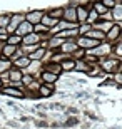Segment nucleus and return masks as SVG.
Returning <instances> with one entry per match:
<instances>
[{
	"label": "nucleus",
	"instance_id": "1",
	"mask_svg": "<svg viewBox=\"0 0 122 129\" xmlns=\"http://www.w3.org/2000/svg\"><path fill=\"white\" fill-rule=\"evenodd\" d=\"M100 69H102V72H107V74H110V72H117L119 67H120V64H119V59L115 57H102L100 59Z\"/></svg>",
	"mask_w": 122,
	"mask_h": 129
},
{
	"label": "nucleus",
	"instance_id": "2",
	"mask_svg": "<svg viewBox=\"0 0 122 129\" xmlns=\"http://www.w3.org/2000/svg\"><path fill=\"white\" fill-rule=\"evenodd\" d=\"M75 44H77V47H79V49L90 50V49L97 47L100 42H99V40H94V39H90V37H87V35H79V37L75 39Z\"/></svg>",
	"mask_w": 122,
	"mask_h": 129
},
{
	"label": "nucleus",
	"instance_id": "3",
	"mask_svg": "<svg viewBox=\"0 0 122 129\" xmlns=\"http://www.w3.org/2000/svg\"><path fill=\"white\" fill-rule=\"evenodd\" d=\"M24 20H25V15H22V14L10 15V22H9V27H7V34H14L15 30H17V27H19Z\"/></svg>",
	"mask_w": 122,
	"mask_h": 129
},
{
	"label": "nucleus",
	"instance_id": "4",
	"mask_svg": "<svg viewBox=\"0 0 122 129\" xmlns=\"http://www.w3.org/2000/svg\"><path fill=\"white\" fill-rule=\"evenodd\" d=\"M2 94L5 96H10V97H17V99H22L25 96V89H19V87H14V86H5L2 89Z\"/></svg>",
	"mask_w": 122,
	"mask_h": 129
},
{
	"label": "nucleus",
	"instance_id": "5",
	"mask_svg": "<svg viewBox=\"0 0 122 129\" xmlns=\"http://www.w3.org/2000/svg\"><path fill=\"white\" fill-rule=\"evenodd\" d=\"M42 40H44L42 35L32 32V34H27L25 37H22V45H40Z\"/></svg>",
	"mask_w": 122,
	"mask_h": 129
},
{
	"label": "nucleus",
	"instance_id": "6",
	"mask_svg": "<svg viewBox=\"0 0 122 129\" xmlns=\"http://www.w3.org/2000/svg\"><path fill=\"white\" fill-rule=\"evenodd\" d=\"M44 14H45V12H42V10H32V12H27L25 20H27V22H30L32 25H37V24H40V20H42Z\"/></svg>",
	"mask_w": 122,
	"mask_h": 129
},
{
	"label": "nucleus",
	"instance_id": "7",
	"mask_svg": "<svg viewBox=\"0 0 122 129\" xmlns=\"http://www.w3.org/2000/svg\"><path fill=\"white\" fill-rule=\"evenodd\" d=\"M32 32H33V25L30 24V22H27V20H24V22L17 27V30H15L14 34H17L19 37H25L27 34H32Z\"/></svg>",
	"mask_w": 122,
	"mask_h": 129
},
{
	"label": "nucleus",
	"instance_id": "8",
	"mask_svg": "<svg viewBox=\"0 0 122 129\" xmlns=\"http://www.w3.org/2000/svg\"><path fill=\"white\" fill-rule=\"evenodd\" d=\"M105 39H107V42H110V44H114L115 40H119V39H120V25L114 24L112 29L105 34Z\"/></svg>",
	"mask_w": 122,
	"mask_h": 129
},
{
	"label": "nucleus",
	"instance_id": "9",
	"mask_svg": "<svg viewBox=\"0 0 122 129\" xmlns=\"http://www.w3.org/2000/svg\"><path fill=\"white\" fill-rule=\"evenodd\" d=\"M112 25H114L112 20H97L92 27H94V29H97V30H100V32H104V34H107L109 30L112 29Z\"/></svg>",
	"mask_w": 122,
	"mask_h": 129
},
{
	"label": "nucleus",
	"instance_id": "10",
	"mask_svg": "<svg viewBox=\"0 0 122 129\" xmlns=\"http://www.w3.org/2000/svg\"><path fill=\"white\" fill-rule=\"evenodd\" d=\"M62 19L67 20V22H72V24H77V10H75V7L64 9V17Z\"/></svg>",
	"mask_w": 122,
	"mask_h": 129
},
{
	"label": "nucleus",
	"instance_id": "11",
	"mask_svg": "<svg viewBox=\"0 0 122 129\" xmlns=\"http://www.w3.org/2000/svg\"><path fill=\"white\" fill-rule=\"evenodd\" d=\"M38 97H50L54 94V84H40L38 86Z\"/></svg>",
	"mask_w": 122,
	"mask_h": 129
},
{
	"label": "nucleus",
	"instance_id": "12",
	"mask_svg": "<svg viewBox=\"0 0 122 129\" xmlns=\"http://www.w3.org/2000/svg\"><path fill=\"white\" fill-rule=\"evenodd\" d=\"M75 10H77V22H79V24L87 22V17H89V9H87V7H84V5H79V7H75Z\"/></svg>",
	"mask_w": 122,
	"mask_h": 129
},
{
	"label": "nucleus",
	"instance_id": "13",
	"mask_svg": "<svg viewBox=\"0 0 122 129\" xmlns=\"http://www.w3.org/2000/svg\"><path fill=\"white\" fill-rule=\"evenodd\" d=\"M77 49H79V47H77V44H75V42H72V40H65V42L60 45V52L67 54V55H72V52L77 50Z\"/></svg>",
	"mask_w": 122,
	"mask_h": 129
},
{
	"label": "nucleus",
	"instance_id": "14",
	"mask_svg": "<svg viewBox=\"0 0 122 129\" xmlns=\"http://www.w3.org/2000/svg\"><path fill=\"white\" fill-rule=\"evenodd\" d=\"M40 79H42L44 84H55L59 76H57V74H52V72H49V71H42L40 72Z\"/></svg>",
	"mask_w": 122,
	"mask_h": 129
},
{
	"label": "nucleus",
	"instance_id": "15",
	"mask_svg": "<svg viewBox=\"0 0 122 129\" xmlns=\"http://www.w3.org/2000/svg\"><path fill=\"white\" fill-rule=\"evenodd\" d=\"M22 77H24V72L17 69V67H12L9 71V79H10V84L12 82H22Z\"/></svg>",
	"mask_w": 122,
	"mask_h": 129
},
{
	"label": "nucleus",
	"instance_id": "16",
	"mask_svg": "<svg viewBox=\"0 0 122 129\" xmlns=\"http://www.w3.org/2000/svg\"><path fill=\"white\" fill-rule=\"evenodd\" d=\"M65 42V39L59 37V35H54L52 39H49L47 40V47L50 49V50H55V49H60V45Z\"/></svg>",
	"mask_w": 122,
	"mask_h": 129
},
{
	"label": "nucleus",
	"instance_id": "17",
	"mask_svg": "<svg viewBox=\"0 0 122 129\" xmlns=\"http://www.w3.org/2000/svg\"><path fill=\"white\" fill-rule=\"evenodd\" d=\"M15 52H17V47H15V45H10V44L5 42L4 49H2V52H0V55H2L4 59H12Z\"/></svg>",
	"mask_w": 122,
	"mask_h": 129
},
{
	"label": "nucleus",
	"instance_id": "18",
	"mask_svg": "<svg viewBox=\"0 0 122 129\" xmlns=\"http://www.w3.org/2000/svg\"><path fill=\"white\" fill-rule=\"evenodd\" d=\"M42 69V66H40V60H30V64L27 66V69H24L25 72H28L30 76H37V71H40Z\"/></svg>",
	"mask_w": 122,
	"mask_h": 129
},
{
	"label": "nucleus",
	"instance_id": "19",
	"mask_svg": "<svg viewBox=\"0 0 122 129\" xmlns=\"http://www.w3.org/2000/svg\"><path fill=\"white\" fill-rule=\"evenodd\" d=\"M85 35L90 37V39H94V40H99V42H104V40H105V34L100 32V30H97V29H94V27L85 34Z\"/></svg>",
	"mask_w": 122,
	"mask_h": 129
},
{
	"label": "nucleus",
	"instance_id": "20",
	"mask_svg": "<svg viewBox=\"0 0 122 129\" xmlns=\"http://www.w3.org/2000/svg\"><path fill=\"white\" fill-rule=\"evenodd\" d=\"M28 64H30L28 55H22V57H19V59H15V60H14V67H17V69H20V71L27 69Z\"/></svg>",
	"mask_w": 122,
	"mask_h": 129
},
{
	"label": "nucleus",
	"instance_id": "21",
	"mask_svg": "<svg viewBox=\"0 0 122 129\" xmlns=\"http://www.w3.org/2000/svg\"><path fill=\"white\" fill-rule=\"evenodd\" d=\"M44 71H49V72H52V74H57V76H59V74L62 72V67H60V64H59V62H54V60H50V62L45 64Z\"/></svg>",
	"mask_w": 122,
	"mask_h": 129
},
{
	"label": "nucleus",
	"instance_id": "22",
	"mask_svg": "<svg viewBox=\"0 0 122 129\" xmlns=\"http://www.w3.org/2000/svg\"><path fill=\"white\" fill-rule=\"evenodd\" d=\"M45 52H47V50L44 47H38V49H35L33 52L28 54V59H30V60H42V59L45 57Z\"/></svg>",
	"mask_w": 122,
	"mask_h": 129
},
{
	"label": "nucleus",
	"instance_id": "23",
	"mask_svg": "<svg viewBox=\"0 0 122 129\" xmlns=\"http://www.w3.org/2000/svg\"><path fill=\"white\" fill-rule=\"evenodd\" d=\"M60 67H62V72H70V71H74V67H75V60L72 57H69L60 62Z\"/></svg>",
	"mask_w": 122,
	"mask_h": 129
},
{
	"label": "nucleus",
	"instance_id": "24",
	"mask_svg": "<svg viewBox=\"0 0 122 129\" xmlns=\"http://www.w3.org/2000/svg\"><path fill=\"white\" fill-rule=\"evenodd\" d=\"M57 22H59V20H55V19H52V17H49L47 14H44V17H42V20H40V24L42 25H45V27H49V29H54V27H55L57 25Z\"/></svg>",
	"mask_w": 122,
	"mask_h": 129
},
{
	"label": "nucleus",
	"instance_id": "25",
	"mask_svg": "<svg viewBox=\"0 0 122 129\" xmlns=\"http://www.w3.org/2000/svg\"><path fill=\"white\" fill-rule=\"evenodd\" d=\"M89 64L85 62L84 59H80V60H75V67H74V71L75 72H87L89 71Z\"/></svg>",
	"mask_w": 122,
	"mask_h": 129
},
{
	"label": "nucleus",
	"instance_id": "26",
	"mask_svg": "<svg viewBox=\"0 0 122 129\" xmlns=\"http://www.w3.org/2000/svg\"><path fill=\"white\" fill-rule=\"evenodd\" d=\"M7 44L19 47V45H22V37H19L17 34H9V37H7Z\"/></svg>",
	"mask_w": 122,
	"mask_h": 129
},
{
	"label": "nucleus",
	"instance_id": "27",
	"mask_svg": "<svg viewBox=\"0 0 122 129\" xmlns=\"http://www.w3.org/2000/svg\"><path fill=\"white\" fill-rule=\"evenodd\" d=\"M110 14H112V20H122V4L117 2Z\"/></svg>",
	"mask_w": 122,
	"mask_h": 129
},
{
	"label": "nucleus",
	"instance_id": "28",
	"mask_svg": "<svg viewBox=\"0 0 122 129\" xmlns=\"http://www.w3.org/2000/svg\"><path fill=\"white\" fill-rule=\"evenodd\" d=\"M94 10L99 14V17H102V15H105L109 12V9L102 4V2H95V4H94Z\"/></svg>",
	"mask_w": 122,
	"mask_h": 129
},
{
	"label": "nucleus",
	"instance_id": "29",
	"mask_svg": "<svg viewBox=\"0 0 122 129\" xmlns=\"http://www.w3.org/2000/svg\"><path fill=\"white\" fill-rule=\"evenodd\" d=\"M47 15L52 17V19H55V20H60L64 17V9H52L50 12H47Z\"/></svg>",
	"mask_w": 122,
	"mask_h": 129
},
{
	"label": "nucleus",
	"instance_id": "30",
	"mask_svg": "<svg viewBox=\"0 0 122 129\" xmlns=\"http://www.w3.org/2000/svg\"><path fill=\"white\" fill-rule=\"evenodd\" d=\"M12 69V64H10L9 59H4V57H0V74H4V72L10 71Z\"/></svg>",
	"mask_w": 122,
	"mask_h": 129
},
{
	"label": "nucleus",
	"instance_id": "31",
	"mask_svg": "<svg viewBox=\"0 0 122 129\" xmlns=\"http://www.w3.org/2000/svg\"><path fill=\"white\" fill-rule=\"evenodd\" d=\"M33 32L38 34V35H42V34H49V32H50V29L45 27V25H42V24H37V25H33Z\"/></svg>",
	"mask_w": 122,
	"mask_h": 129
},
{
	"label": "nucleus",
	"instance_id": "32",
	"mask_svg": "<svg viewBox=\"0 0 122 129\" xmlns=\"http://www.w3.org/2000/svg\"><path fill=\"white\" fill-rule=\"evenodd\" d=\"M90 29H92V25L87 24V22H84L82 25H79V29H77V30H79V35H85V34L89 32Z\"/></svg>",
	"mask_w": 122,
	"mask_h": 129
},
{
	"label": "nucleus",
	"instance_id": "33",
	"mask_svg": "<svg viewBox=\"0 0 122 129\" xmlns=\"http://www.w3.org/2000/svg\"><path fill=\"white\" fill-rule=\"evenodd\" d=\"M9 22H10V15H0V29H7L9 27Z\"/></svg>",
	"mask_w": 122,
	"mask_h": 129
},
{
	"label": "nucleus",
	"instance_id": "34",
	"mask_svg": "<svg viewBox=\"0 0 122 129\" xmlns=\"http://www.w3.org/2000/svg\"><path fill=\"white\" fill-rule=\"evenodd\" d=\"M114 82H115L117 86H122V71H117L114 74Z\"/></svg>",
	"mask_w": 122,
	"mask_h": 129
},
{
	"label": "nucleus",
	"instance_id": "35",
	"mask_svg": "<svg viewBox=\"0 0 122 129\" xmlns=\"http://www.w3.org/2000/svg\"><path fill=\"white\" fill-rule=\"evenodd\" d=\"M100 2H102V4L105 5V7H107L109 10H110V9H114V7H115V4H117L115 0H100Z\"/></svg>",
	"mask_w": 122,
	"mask_h": 129
},
{
	"label": "nucleus",
	"instance_id": "36",
	"mask_svg": "<svg viewBox=\"0 0 122 129\" xmlns=\"http://www.w3.org/2000/svg\"><path fill=\"white\" fill-rule=\"evenodd\" d=\"M115 54H117V55H122V42L115 45Z\"/></svg>",
	"mask_w": 122,
	"mask_h": 129
},
{
	"label": "nucleus",
	"instance_id": "37",
	"mask_svg": "<svg viewBox=\"0 0 122 129\" xmlns=\"http://www.w3.org/2000/svg\"><path fill=\"white\" fill-rule=\"evenodd\" d=\"M2 86H4V82H2V79H0V87H2Z\"/></svg>",
	"mask_w": 122,
	"mask_h": 129
},
{
	"label": "nucleus",
	"instance_id": "38",
	"mask_svg": "<svg viewBox=\"0 0 122 129\" xmlns=\"http://www.w3.org/2000/svg\"><path fill=\"white\" fill-rule=\"evenodd\" d=\"M120 37H122V27H120Z\"/></svg>",
	"mask_w": 122,
	"mask_h": 129
},
{
	"label": "nucleus",
	"instance_id": "39",
	"mask_svg": "<svg viewBox=\"0 0 122 129\" xmlns=\"http://www.w3.org/2000/svg\"><path fill=\"white\" fill-rule=\"evenodd\" d=\"M119 4H122V0H119Z\"/></svg>",
	"mask_w": 122,
	"mask_h": 129
},
{
	"label": "nucleus",
	"instance_id": "40",
	"mask_svg": "<svg viewBox=\"0 0 122 129\" xmlns=\"http://www.w3.org/2000/svg\"><path fill=\"white\" fill-rule=\"evenodd\" d=\"M115 2H117V0H115Z\"/></svg>",
	"mask_w": 122,
	"mask_h": 129
}]
</instances>
